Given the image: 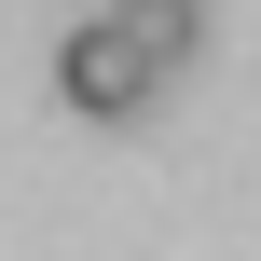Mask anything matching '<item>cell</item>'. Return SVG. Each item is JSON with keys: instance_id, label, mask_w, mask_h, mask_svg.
Listing matches in <instances>:
<instances>
[{"instance_id": "6da1fadb", "label": "cell", "mask_w": 261, "mask_h": 261, "mask_svg": "<svg viewBox=\"0 0 261 261\" xmlns=\"http://www.w3.org/2000/svg\"><path fill=\"white\" fill-rule=\"evenodd\" d=\"M55 83H69V110H96V124H138L165 69H151V55H138V41L110 28V14H83V28L55 41Z\"/></svg>"}, {"instance_id": "7a4b0ae2", "label": "cell", "mask_w": 261, "mask_h": 261, "mask_svg": "<svg viewBox=\"0 0 261 261\" xmlns=\"http://www.w3.org/2000/svg\"><path fill=\"white\" fill-rule=\"evenodd\" d=\"M96 14H110V28L151 55V69H179V55L206 41V0H96Z\"/></svg>"}]
</instances>
